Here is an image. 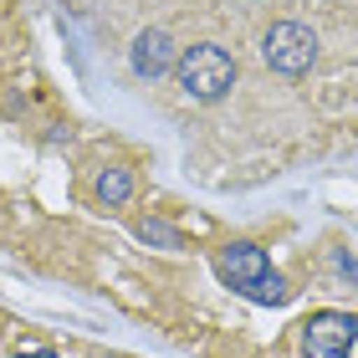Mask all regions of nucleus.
<instances>
[{
	"instance_id": "nucleus-1",
	"label": "nucleus",
	"mask_w": 358,
	"mask_h": 358,
	"mask_svg": "<svg viewBox=\"0 0 358 358\" xmlns=\"http://www.w3.org/2000/svg\"><path fill=\"white\" fill-rule=\"evenodd\" d=\"M174 83L189 103H220V97L236 87V57L215 41H200V46H189V52H179Z\"/></svg>"
},
{
	"instance_id": "nucleus-2",
	"label": "nucleus",
	"mask_w": 358,
	"mask_h": 358,
	"mask_svg": "<svg viewBox=\"0 0 358 358\" xmlns=\"http://www.w3.org/2000/svg\"><path fill=\"white\" fill-rule=\"evenodd\" d=\"M262 62L276 77H302L317 62V31L302 21H276L262 36Z\"/></svg>"
},
{
	"instance_id": "nucleus-3",
	"label": "nucleus",
	"mask_w": 358,
	"mask_h": 358,
	"mask_svg": "<svg viewBox=\"0 0 358 358\" xmlns=\"http://www.w3.org/2000/svg\"><path fill=\"white\" fill-rule=\"evenodd\" d=\"M353 338H358V317L353 313H313L302 322L307 358H348Z\"/></svg>"
},
{
	"instance_id": "nucleus-4",
	"label": "nucleus",
	"mask_w": 358,
	"mask_h": 358,
	"mask_svg": "<svg viewBox=\"0 0 358 358\" xmlns=\"http://www.w3.org/2000/svg\"><path fill=\"white\" fill-rule=\"evenodd\" d=\"M174 62H179V46H174L169 31H159V26L138 31L134 46H128V67H134V77H143V83H154V77H169Z\"/></svg>"
},
{
	"instance_id": "nucleus-5",
	"label": "nucleus",
	"mask_w": 358,
	"mask_h": 358,
	"mask_svg": "<svg viewBox=\"0 0 358 358\" xmlns=\"http://www.w3.org/2000/svg\"><path fill=\"white\" fill-rule=\"evenodd\" d=\"M215 271H220L236 292H251V287L271 271V262H266L262 246H251V241H231V246L215 251Z\"/></svg>"
},
{
	"instance_id": "nucleus-6",
	"label": "nucleus",
	"mask_w": 358,
	"mask_h": 358,
	"mask_svg": "<svg viewBox=\"0 0 358 358\" xmlns=\"http://www.w3.org/2000/svg\"><path fill=\"white\" fill-rule=\"evenodd\" d=\"M92 194H97V205H108V210L128 205V200H134V169H128V164H108V169H97Z\"/></svg>"
},
{
	"instance_id": "nucleus-7",
	"label": "nucleus",
	"mask_w": 358,
	"mask_h": 358,
	"mask_svg": "<svg viewBox=\"0 0 358 358\" xmlns=\"http://www.w3.org/2000/svg\"><path fill=\"white\" fill-rule=\"evenodd\" d=\"M138 241L164 246V251H185V236H179L174 225H164V220H138Z\"/></svg>"
},
{
	"instance_id": "nucleus-8",
	"label": "nucleus",
	"mask_w": 358,
	"mask_h": 358,
	"mask_svg": "<svg viewBox=\"0 0 358 358\" xmlns=\"http://www.w3.org/2000/svg\"><path fill=\"white\" fill-rule=\"evenodd\" d=\"M246 297H251V302H262V307H282V302L292 297V292H287V282H282L276 271H266L262 282H256V287L246 292Z\"/></svg>"
},
{
	"instance_id": "nucleus-9",
	"label": "nucleus",
	"mask_w": 358,
	"mask_h": 358,
	"mask_svg": "<svg viewBox=\"0 0 358 358\" xmlns=\"http://www.w3.org/2000/svg\"><path fill=\"white\" fill-rule=\"evenodd\" d=\"M338 271H343V276H353V282H358V262H348V256H338Z\"/></svg>"
},
{
	"instance_id": "nucleus-10",
	"label": "nucleus",
	"mask_w": 358,
	"mask_h": 358,
	"mask_svg": "<svg viewBox=\"0 0 358 358\" xmlns=\"http://www.w3.org/2000/svg\"><path fill=\"white\" fill-rule=\"evenodd\" d=\"M15 358H57L52 348H31V353H15Z\"/></svg>"
},
{
	"instance_id": "nucleus-11",
	"label": "nucleus",
	"mask_w": 358,
	"mask_h": 358,
	"mask_svg": "<svg viewBox=\"0 0 358 358\" xmlns=\"http://www.w3.org/2000/svg\"><path fill=\"white\" fill-rule=\"evenodd\" d=\"M92 358H108V353H92Z\"/></svg>"
}]
</instances>
